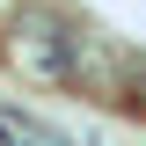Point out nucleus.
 I'll return each instance as SVG.
<instances>
[{"label": "nucleus", "instance_id": "obj_1", "mask_svg": "<svg viewBox=\"0 0 146 146\" xmlns=\"http://www.w3.org/2000/svg\"><path fill=\"white\" fill-rule=\"evenodd\" d=\"M0 139H15V146H66V131L36 124V117H22V110H0Z\"/></svg>", "mask_w": 146, "mask_h": 146}, {"label": "nucleus", "instance_id": "obj_2", "mask_svg": "<svg viewBox=\"0 0 146 146\" xmlns=\"http://www.w3.org/2000/svg\"><path fill=\"white\" fill-rule=\"evenodd\" d=\"M131 102L146 110V66H131Z\"/></svg>", "mask_w": 146, "mask_h": 146}]
</instances>
